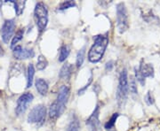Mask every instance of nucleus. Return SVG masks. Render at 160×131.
Here are the masks:
<instances>
[{"label":"nucleus","instance_id":"1","mask_svg":"<svg viewBox=\"0 0 160 131\" xmlns=\"http://www.w3.org/2000/svg\"><path fill=\"white\" fill-rule=\"evenodd\" d=\"M93 44L88 52V60L91 63L99 62L105 53L109 44L108 35H97L93 37Z\"/></svg>","mask_w":160,"mask_h":131},{"label":"nucleus","instance_id":"2","mask_svg":"<svg viewBox=\"0 0 160 131\" xmlns=\"http://www.w3.org/2000/svg\"><path fill=\"white\" fill-rule=\"evenodd\" d=\"M129 91V83H128V74L127 70L124 68L119 75V81L117 90V101L119 108H122L126 105Z\"/></svg>","mask_w":160,"mask_h":131},{"label":"nucleus","instance_id":"3","mask_svg":"<svg viewBox=\"0 0 160 131\" xmlns=\"http://www.w3.org/2000/svg\"><path fill=\"white\" fill-rule=\"evenodd\" d=\"M34 18L39 32H43L48 24V10L43 2H38L34 10Z\"/></svg>","mask_w":160,"mask_h":131},{"label":"nucleus","instance_id":"4","mask_svg":"<svg viewBox=\"0 0 160 131\" xmlns=\"http://www.w3.org/2000/svg\"><path fill=\"white\" fill-rule=\"evenodd\" d=\"M46 119V108L44 105H38L30 111L28 115V122L36 124L37 126H42Z\"/></svg>","mask_w":160,"mask_h":131},{"label":"nucleus","instance_id":"5","mask_svg":"<svg viewBox=\"0 0 160 131\" xmlns=\"http://www.w3.org/2000/svg\"><path fill=\"white\" fill-rule=\"evenodd\" d=\"M117 21L119 33H125L129 28V22L126 5L124 3H119L117 6Z\"/></svg>","mask_w":160,"mask_h":131},{"label":"nucleus","instance_id":"6","mask_svg":"<svg viewBox=\"0 0 160 131\" xmlns=\"http://www.w3.org/2000/svg\"><path fill=\"white\" fill-rule=\"evenodd\" d=\"M33 98H34V96L29 92H26L19 97L17 100V105L15 108L16 115L20 116V115L24 114L28 108L29 104L32 102Z\"/></svg>","mask_w":160,"mask_h":131},{"label":"nucleus","instance_id":"7","mask_svg":"<svg viewBox=\"0 0 160 131\" xmlns=\"http://www.w3.org/2000/svg\"><path fill=\"white\" fill-rule=\"evenodd\" d=\"M15 29V22L13 20H6L1 29V36L2 40L5 44H8L12 37V35Z\"/></svg>","mask_w":160,"mask_h":131},{"label":"nucleus","instance_id":"8","mask_svg":"<svg viewBox=\"0 0 160 131\" xmlns=\"http://www.w3.org/2000/svg\"><path fill=\"white\" fill-rule=\"evenodd\" d=\"M12 54L16 59H20V60L31 58L35 56V52L32 49L22 48L21 45L15 46L12 49Z\"/></svg>","mask_w":160,"mask_h":131},{"label":"nucleus","instance_id":"9","mask_svg":"<svg viewBox=\"0 0 160 131\" xmlns=\"http://www.w3.org/2000/svg\"><path fill=\"white\" fill-rule=\"evenodd\" d=\"M99 115H100V106L97 105L93 110L91 116L86 120V124L89 128V131H98L100 128V120H99Z\"/></svg>","mask_w":160,"mask_h":131},{"label":"nucleus","instance_id":"10","mask_svg":"<svg viewBox=\"0 0 160 131\" xmlns=\"http://www.w3.org/2000/svg\"><path fill=\"white\" fill-rule=\"evenodd\" d=\"M65 107H66V105H61L60 103H58L55 100L50 105V108H49V117L51 119H52V120L57 119L58 117H60L62 114L64 110H65Z\"/></svg>","mask_w":160,"mask_h":131},{"label":"nucleus","instance_id":"11","mask_svg":"<svg viewBox=\"0 0 160 131\" xmlns=\"http://www.w3.org/2000/svg\"><path fill=\"white\" fill-rule=\"evenodd\" d=\"M69 94H70V90H69V87L66 85H62L59 90L56 101L58 103H60L61 105H66V104L69 100Z\"/></svg>","mask_w":160,"mask_h":131},{"label":"nucleus","instance_id":"12","mask_svg":"<svg viewBox=\"0 0 160 131\" xmlns=\"http://www.w3.org/2000/svg\"><path fill=\"white\" fill-rule=\"evenodd\" d=\"M139 70L142 73L144 78H147V77L153 78L154 77V68H153V66L151 64H149V63L145 64V63H143V60H142Z\"/></svg>","mask_w":160,"mask_h":131},{"label":"nucleus","instance_id":"13","mask_svg":"<svg viewBox=\"0 0 160 131\" xmlns=\"http://www.w3.org/2000/svg\"><path fill=\"white\" fill-rule=\"evenodd\" d=\"M73 72V67L71 64L69 63H66L62 66V68H61L60 74H59V77L62 80H69Z\"/></svg>","mask_w":160,"mask_h":131},{"label":"nucleus","instance_id":"14","mask_svg":"<svg viewBox=\"0 0 160 131\" xmlns=\"http://www.w3.org/2000/svg\"><path fill=\"white\" fill-rule=\"evenodd\" d=\"M35 85H36L37 91H38V92L39 93L40 95L46 96V94H47L49 87H48V83H47V82L46 80H44L42 78H38L36 81Z\"/></svg>","mask_w":160,"mask_h":131},{"label":"nucleus","instance_id":"15","mask_svg":"<svg viewBox=\"0 0 160 131\" xmlns=\"http://www.w3.org/2000/svg\"><path fill=\"white\" fill-rule=\"evenodd\" d=\"M6 2H11L14 5V10H15V13L17 16L22 15L25 9V6H26V1H13V0H10V1H6Z\"/></svg>","mask_w":160,"mask_h":131},{"label":"nucleus","instance_id":"16","mask_svg":"<svg viewBox=\"0 0 160 131\" xmlns=\"http://www.w3.org/2000/svg\"><path fill=\"white\" fill-rule=\"evenodd\" d=\"M35 74V68L32 64H29L28 67V74H27V89L30 88L33 84V78Z\"/></svg>","mask_w":160,"mask_h":131},{"label":"nucleus","instance_id":"17","mask_svg":"<svg viewBox=\"0 0 160 131\" xmlns=\"http://www.w3.org/2000/svg\"><path fill=\"white\" fill-rule=\"evenodd\" d=\"M23 35H24V29H19L17 32H16L15 35H14V36L12 37V39L11 45H10L11 49H13L15 46H17L18 43L23 38Z\"/></svg>","mask_w":160,"mask_h":131},{"label":"nucleus","instance_id":"18","mask_svg":"<svg viewBox=\"0 0 160 131\" xmlns=\"http://www.w3.org/2000/svg\"><path fill=\"white\" fill-rule=\"evenodd\" d=\"M85 56H86V47H83L81 50L78 51V54H77V59H76V65L77 68H80L84 63L85 60Z\"/></svg>","mask_w":160,"mask_h":131},{"label":"nucleus","instance_id":"19","mask_svg":"<svg viewBox=\"0 0 160 131\" xmlns=\"http://www.w3.org/2000/svg\"><path fill=\"white\" fill-rule=\"evenodd\" d=\"M67 131H80V122L78 118L74 115L73 119L70 120Z\"/></svg>","mask_w":160,"mask_h":131},{"label":"nucleus","instance_id":"20","mask_svg":"<svg viewBox=\"0 0 160 131\" xmlns=\"http://www.w3.org/2000/svg\"><path fill=\"white\" fill-rule=\"evenodd\" d=\"M47 66H48V61L46 57L43 55H39L38 58V61H37V69L42 71V70L46 69Z\"/></svg>","mask_w":160,"mask_h":131},{"label":"nucleus","instance_id":"21","mask_svg":"<svg viewBox=\"0 0 160 131\" xmlns=\"http://www.w3.org/2000/svg\"><path fill=\"white\" fill-rule=\"evenodd\" d=\"M69 54V49L67 45H62L60 48V54H59V61L63 62L66 60Z\"/></svg>","mask_w":160,"mask_h":131},{"label":"nucleus","instance_id":"22","mask_svg":"<svg viewBox=\"0 0 160 131\" xmlns=\"http://www.w3.org/2000/svg\"><path fill=\"white\" fill-rule=\"evenodd\" d=\"M118 114H113V115L111 116V118L109 119L106 123H105V125H104V128H105V129H107V130H110V129H112L113 128H114L115 124H116V120L118 119Z\"/></svg>","mask_w":160,"mask_h":131},{"label":"nucleus","instance_id":"23","mask_svg":"<svg viewBox=\"0 0 160 131\" xmlns=\"http://www.w3.org/2000/svg\"><path fill=\"white\" fill-rule=\"evenodd\" d=\"M74 6H76V3L74 1H64L60 4V6H58V9L60 11H63V10L69 9V8L74 7Z\"/></svg>","mask_w":160,"mask_h":131},{"label":"nucleus","instance_id":"24","mask_svg":"<svg viewBox=\"0 0 160 131\" xmlns=\"http://www.w3.org/2000/svg\"><path fill=\"white\" fill-rule=\"evenodd\" d=\"M129 89L132 94L136 95L138 94V89H137V84H136V82H135V78L133 76H130V84H129Z\"/></svg>","mask_w":160,"mask_h":131},{"label":"nucleus","instance_id":"25","mask_svg":"<svg viewBox=\"0 0 160 131\" xmlns=\"http://www.w3.org/2000/svg\"><path fill=\"white\" fill-rule=\"evenodd\" d=\"M134 73H135V78L137 79V81L141 83V85L144 86L145 85V78L143 77V75L142 73L140 72L139 68H134Z\"/></svg>","mask_w":160,"mask_h":131},{"label":"nucleus","instance_id":"26","mask_svg":"<svg viewBox=\"0 0 160 131\" xmlns=\"http://www.w3.org/2000/svg\"><path fill=\"white\" fill-rule=\"evenodd\" d=\"M144 100H145V102H146V104H147L148 105H151L154 104V97H153V95H152V93H151L150 91H148V92H147L146 96L144 97Z\"/></svg>","mask_w":160,"mask_h":131},{"label":"nucleus","instance_id":"27","mask_svg":"<svg viewBox=\"0 0 160 131\" xmlns=\"http://www.w3.org/2000/svg\"><path fill=\"white\" fill-rule=\"evenodd\" d=\"M92 77H90L89 78V81H88V82H87V84H86L85 87H83V88H81L80 89L79 91H78V95H82V94H84V92L86 91V89L89 87V86L91 85V83H92Z\"/></svg>","mask_w":160,"mask_h":131},{"label":"nucleus","instance_id":"28","mask_svg":"<svg viewBox=\"0 0 160 131\" xmlns=\"http://www.w3.org/2000/svg\"><path fill=\"white\" fill-rule=\"evenodd\" d=\"M113 67H114V62H113V60H109L108 62L106 63V65H105V69L107 70V71H111L112 68H113Z\"/></svg>","mask_w":160,"mask_h":131},{"label":"nucleus","instance_id":"29","mask_svg":"<svg viewBox=\"0 0 160 131\" xmlns=\"http://www.w3.org/2000/svg\"><path fill=\"white\" fill-rule=\"evenodd\" d=\"M4 53H5V52H4V49H3V47H2L1 44H0V57H1V56H3V55H4Z\"/></svg>","mask_w":160,"mask_h":131}]
</instances>
